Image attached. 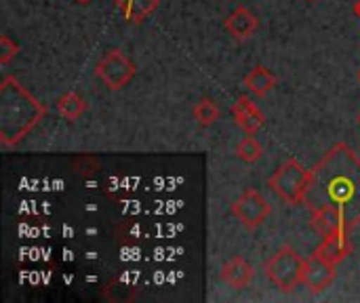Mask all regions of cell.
Wrapping results in <instances>:
<instances>
[{"instance_id": "6da1fadb", "label": "cell", "mask_w": 360, "mask_h": 303, "mask_svg": "<svg viewBox=\"0 0 360 303\" xmlns=\"http://www.w3.org/2000/svg\"><path fill=\"white\" fill-rule=\"evenodd\" d=\"M304 205L312 211L319 207L338 209L352 230L360 224V158L346 146H333L312 169Z\"/></svg>"}, {"instance_id": "7a4b0ae2", "label": "cell", "mask_w": 360, "mask_h": 303, "mask_svg": "<svg viewBox=\"0 0 360 303\" xmlns=\"http://www.w3.org/2000/svg\"><path fill=\"white\" fill-rule=\"evenodd\" d=\"M46 114V108L34 99L15 78L6 76L0 84V143L11 148L19 143Z\"/></svg>"}, {"instance_id": "3957f363", "label": "cell", "mask_w": 360, "mask_h": 303, "mask_svg": "<svg viewBox=\"0 0 360 303\" xmlns=\"http://www.w3.org/2000/svg\"><path fill=\"white\" fill-rule=\"evenodd\" d=\"M304 264L306 259H302L293 247H283L266 262L264 270L276 289L283 293H293L300 285H304Z\"/></svg>"}, {"instance_id": "277c9868", "label": "cell", "mask_w": 360, "mask_h": 303, "mask_svg": "<svg viewBox=\"0 0 360 303\" xmlns=\"http://www.w3.org/2000/svg\"><path fill=\"white\" fill-rule=\"evenodd\" d=\"M310 175L312 171H308L295 158H289L276 169L268 183L287 205H302L310 186Z\"/></svg>"}, {"instance_id": "5b68a950", "label": "cell", "mask_w": 360, "mask_h": 303, "mask_svg": "<svg viewBox=\"0 0 360 303\" xmlns=\"http://www.w3.org/2000/svg\"><path fill=\"white\" fill-rule=\"evenodd\" d=\"M95 74L110 91H118V89H124L133 80L135 65L122 51L114 49V51H108L105 57L97 63Z\"/></svg>"}, {"instance_id": "8992f818", "label": "cell", "mask_w": 360, "mask_h": 303, "mask_svg": "<svg viewBox=\"0 0 360 303\" xmlns=\"http://www.w3.org/2000/svg\"><path fill=\"white\" fill-rule=\"evenodd\" d=\"M272 209L270 205L266 202V198L257 192V190H247L243 192L234 205H232V215L245 226V228H259L266 224V219L270 217Z\"/></svg>"}, {"instance_id": "52a82bcc", "label": "cell", "mask_w": 360, "mask_h": 303, "mask_svg": "<svg viewBox=\"0 0 360 303\" xmlns=\"http://www.w3.org/2000/svg\"><path fill=\"white\" fill-rule=\"evenodd\" d=\"M335 266L323 259L321 255H310L304 264V285L310 293H323L335 281Z\"/></svg>"}, {"instance_id": "ba28073f", "label": "cell", "mask_w": 360, "mask_h": 303, "mask_svg": "<svg viewBox=\"0 0 360 303\" xmlns=\"http://www.w3.org/2000/svg\"><path fill=\"white\" fill-rule=\"evenodd\" d=\"M232 118L234 122L247 133V135H255L262 127H264V114L262 110L247 97V95H240L234 103H232Z\"/></svg>"}, {"instance_id": "9c48e42d", "label": "cell", "mask_w": 360, "mask_h": 303, "mask_svg": "<svg viewBox=\"0 0 360 303\" xmlns=\"http://www.w3.org/2000/svg\"><path fill=\"white\" fill-rule=\"evenodd\" d=\"M312 228L323 236H333V234H340V232H350V228L346 226L342 213L338 209H331V207H319V209H312V219H310Z\"/></svg>"}, {"instance_id": "30bf717a", "label": "cell", "mask_w": 360, "mask_h": 303, "mask_svg": "<svg viewBox=\"0 0 360 303\" xmlns=\"http://www.w3.org/2000/svg\"><path fill=\"white\" fill-rule=\"evenodd\" d=\"M314 253L321 255L323 259H327L329 264L338 266V264L346 262L348 255L352 253V240L348 238V232H340V234L327 236Z\"/></svg>"}, {"instance_id": "8fae6325", "label": "cell", "mask_w": 360, "mask_h": 303, "mask_svg": "<svg viewBox=\"0 0 360 303\" xmlns=\"http://www.w3.org/2000/svg\"><path fill=\"white\" fill-rule=\"evenodd\" d=\"M221 281L228 283L232 289L243 291L253 281V268H251V264L245 257L236 255V257H232V259H228L224 264V268H221Z\"/></svg>"}, {"instance_id": "7c38bea8", "label": "cell", "mask_w": 360, "mask_h": 303, "mask_svg": "<svg viewBox=\"0 0 360 303\" xmlns=\"http://www.w3.org/2000/svg\"><path fill=\"white\" fill-rule=\"evenodd\" d=\"M257 25H259L257 17H255L249 8H245V6L236 8V11L226 19V30H228L230 36H234L236 40H247V38H251V36L255 34Z\"/></svg>"}, {"instance_id": "4fadbf2b", "label": "cell", "mask_w": 360, "mask_h": 303, "mask_svg": "<svg viewBox=\"0 0 360 303\" xmlns=\"http://www.w3.org/2000/svg\"><path fill=\"white\" fill-rule=\"evenodd\" d=\"M114 4L129 23H141L156 11L158 0H114Z\"/></svg>"}, {"instance_id": "5bb4252c", "label": "cell", "mask_w": 360, "mask_h": 303, "mask_svg": "<svg viewBox=\"0 0 360 303\" xmlns=\"http://www.w3.org/2000/svg\"><path fill=\"white\" fill-rule=\"evenodd\" d=\"M278 84L276 76L266 67V65H255L247 76H245V86L253 93V95H268L274 86Z\"/></svg>"}, {"instance_id": "9a60e30c", "label": "cell", "mask_w": 360, "mask_h": 303, "mask_svg": "<svg viewBox=\"0 0 360 303\" xmlns=\"http://www.w3.org/2000/svg\"><path fill=\"white\" fill-rule=\"evenodd\" d=\"M57 112L65 120H78L86 112V101L78 93H65L57 99Z\"/></svg>"}, {"instance_id": "2e32d148", "label": "cell", "mask_w": 360, "mask_h": 303, "mask_svg": "<svg viewBox=\"0 0 360 303\" xmlns=\"http://www.w3.org/2000/svg\"><path fill=\"white\" fill-rule=\"evenodd\" d=\"M192 114H194V118H196V122H198L200 127H211V124H215V120L219 118V108H217V103H215L213 99L202 97V99L194 105Z\"/></svg>"}, {"instance_id": "e0dca14e", "label": "cell", "mask_w": 360, "mask_h": 303, "mask_svg": "<svg viewBox=\"0 0 360 303\" xmlns=\"http://www.w3.org/2000/svg\"><path fill=\"white\" fill-rule=\"evenodd\" d=\"M236 154H238V158H240L243 162L253 165V162H257V160L264 156V146L257 141L255 135H247V137L236 146Z\"/></svg>"}, {"instance_id": "ac0fdd59", "label": "cell", "mask_w": 360, "mask_h": 303, "mask_svg": "<svg viewBox=\"0 0 360 303\" xmlns=\"http://www.w3.org/2000/svg\"><path fill=\"white\" fill-rule=\"evenodd\" d=\"M19 53V44L11 40V36H0V61L8 63Z\"/></svg>"}, {"instance_id": "d6986e66", "label": "cell", "mask_w": 360, "mask_h": 303, "mask_svg": "<svg viewBox=\"0 0 360 303\" xmlns=\"http://www.w3.org/2000/svg\"><path fill=\"white\" fill-rule=\"evenodd\" d=\"M354 13H356V17H359V19H360V0H359V2H356V4H354Z\"/></svg>"}, {"instance_id": "ffe728a7", "label": "cell", "mask_w": 360, "mask_h": 303, "mask_svg": "<svg viewBox=\"0 0 360 303\" xmlns=\"http://www.w3.org/2000/svg\"><path fill=\"white\" fill-rule=\"evenodd\" d=\"M76 2H80V4H89L91 0H76Z\"/></svg>"}, {"instance_id": "44dd1931", "label": "cell", "mask_w": 360, "mask_h": 303, "mask_svg": "<svg viewBox=\"0 0 360 303\" xmlns=\"http://www.w3.org/2000/svg\"><path fill=\"white\" fill-rule=\"evenodd\" d=\"M359 124H360V114H359Z\"/></svg>"}, {"instance_id": "7402d4cb", "label": "cell", "mask_w": 360, "mask_h": 303, "mask_svg": "<svg viewBox=\"0 0 360 303\" xmlns=\"http://www.w3.org/2000/svg\"><path fill=\"white\" fill-rule=\"evenodd\" d=\"M308 2H314V0H308Z\"/></svg>"}, {"instance_id": "603a6c76", "label": "cell", "mask_w": 360, "mask_h": 303, "mask_svg": "<svg viewBox=\"0 0 360 303\" xmlns=\"http://www.w3.org/2000/svg\"><path fill=\"white\" fill-rule=\"evenodd\" d=\"M359 80H360V72H359Z\"/></svg>"}]
</instances>
